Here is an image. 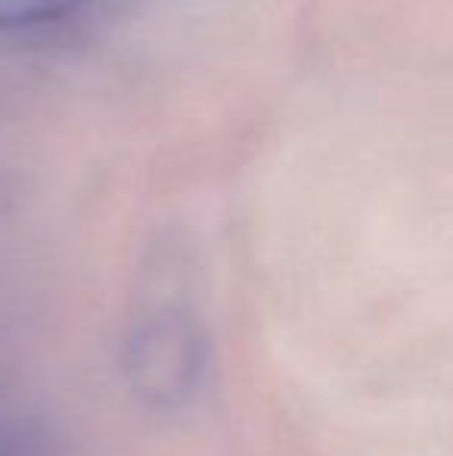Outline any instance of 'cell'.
<instances>
[{"mask_svg":"<svg viewBox=\"0 0 453 456\" xmlns=\"http://www.w3.org/2000/svg\"><path fill=\"white\" fill-rule=\"evenodd\" d=\"M208 366V342L199 317L183 305L150 307L133 320L121 351L131 391L152 410L187 407Z\"/></svg>","mask_w":453,"mask_h":456,"instance_id":"1","label":"cell"},{"mask_svg":"<svg viewBox=\"0 0 453 456\" xmlns=\"http://www.w3.org/2000/svg\"><path fill=\"white\" fill-rule=\"evenodd\" d=\"M85 4L87 0H0V31L60 22L62 16H69Z\"/></svg>","mask_w":453,"mask_h":456,"instance_id":"2","label":"cell"}]
</instances>
